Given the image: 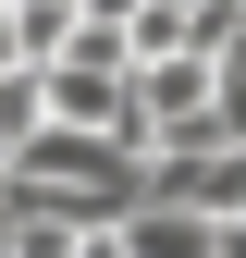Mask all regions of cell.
Instances as JSON below:
<instances>
[{
  "label": "cell",
  "mask_w": 246,
  "mask_h": 258,
  "mask_svg": "<svg viewBox=\"0 0 246 258\" xmlns=\"http://www.w3.org/2000/svg\"><path fill=\"white\" fill-rule=\"evenodd\" d=\"M148 209L246 221V148H222V136H172V148H148Z\"/></svg>",
  "instance_id": "1"
},
{
  "label": "cell",
  "mask_w": 246,
  "mask_h": 258,
  "mask_svg": "<svg viewBox=\"0 0 246 258\" xmlns=\"http://www.w3.org/2000/svg\"><path fill=\"white\" fill-rule=\"evenodd\" d=\"M123 258H222V221H184V209H136V221H123Z\"/></svg>",
  "instance_id": "2"
},
{
  "label": "cell",
  "mask_w": 246,
  "mask_h": 258,
  "mask_svg": "<svg viewBox=\"0 0 246 258\" xmlns=\"http://www.w3.org/2000/svg\"><path fill=\"white\" fill-rule=\"evenodd\" d=\"M209 136H222V148H246V74H222V99H209Z\"/></svg>",
  "instance_id": "3"
},
{
  "label": "cell",
  "mask_w": 246,
  "mask_h": 258,
  "mask_svg": "<svg viewBox=\"0 0 246 258\" xmlns=\"http://www.w3.org/2000/svg\"><path fill=\"white\" fill-rule=\"evenodd\" d=\"M222 258H246V221H222Z\"/></svg>",
  "instance_id": "4"
}]
</instances>
